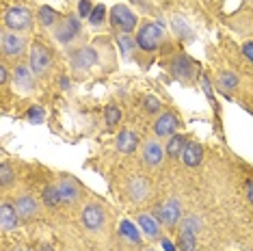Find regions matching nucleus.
Instances as JSON below:
<instances>
[{
    "mask_svg": "<svg viewBox=\"0 0 253 251\" xmlns=\"http://www.w3.org/2000/svg\"><path fill=\"white\" fill-rule=\"evenodd\" d=\"M136 43H139L141 50L145 52H154L160 43H163V28L154 22H145L141 24L139 33H136Z\"/></svg>",
    "mask_w": 253,
    "mask_h": 251,
    "instance_id": "1",
    "label": "nucleus"
},
{
    "mask_svg": "<svg viewBox=\"0 0 253 251\" xmlns=\"http://www.w3.org/2000/svg\"><path fill=\"white\" fill-rule=\"evenodd\" d=\"M31 22H33V13L26 7H20V4L9 7L7 13H4V24H7V28H11L13 33L31 28Z\"/></svg>",
    "mask_w": 253,
    "mask_h": 251,
    "instance_id": "2",
    "label": "nucleus"
},
{
    "mask_svg": "<svg viewBox=\"0 0 253 251\" xmlns=\"http://www.w3.org/2000/svg\"><path fill=\"white\" fill-rule=\"evenodd\" d=\"M156 219L167 227H175L182 221V208L177 199H167L156 208Z\"/></svg>",
    "mask_w": 253,
    "mask_h": 251,
    "instance_id": "3",
    "label": "nucleus"
},
{
    "mask_svg": "<svg viewBox=\"0 0 253 251\" xmlns=\"http://www.w3.org/2000/svg\"><path fill=\"white\" fill-rule=\"evenodd\" d=\"M50 63H52V56H50L48 50H45L42 43H33L31 56H28V65H31L33 74L43 76V74L50 70Z\"/></svg>",
    "mask_w": 253,
    "mask_h": 251,
    "instance_id": "4",
    "label": "nucleus"
},
{
    "mask_svg": "<svg viewBox=\"0 0 253 251\" xmlns=\"http://www.w3.org/2000/svg\"><path fill=\"white\" fill-rule=\"evenodd\" d=\"M111 22H113L115 28L124 31L126 35L134 31V26H136V18L130 13V9L126 7V4H115L113 11H111Z\"/></svg>",
    "mask_w": 253,
    "mask_h": 251,
    "instance_id": "5",
    "label": "nucleus"
},
{
    "mask_svg": "<svg viewBox=\"0 0 253 251\" xmlns=\"http://www.w3.org/2000/svg\"><path fill=\"white\" fill-rule=\"evenodd\" d=\"M80 221H83V225L87 227V230L97 232L102 225H104L106 216H104V210H102V206H97V204H89V206L83 208Z\"/></svg>",
    "mask_w": 253,
    "mask_h": 251,
    "instance_id": "6",
    "label": "nucleus"
},
{
    "mask_svg": "<svg viewBox=\"0 0 253 251\" xmlns=\"http://www.w3.org/2000/svg\"><path fill=\"white\" fill-rule=\"evenodd\" d=\"M78 33H80L78 20L74 18V15H67L65 20L59 22V26H56V31H54V37H56V42L59 43H70V42L76 39Z\"/></svg>",
    "mask_w": 253,
    "mask_h": 251,
    "instance_id": "7",
    "label": "nucleus"
},
{
    "mask_svg": "<svg viewBox=\"0 0 253 251\" xmlns=\"http://www.w3.org/2000/svg\"><path fill=\"white\" fill-rule=\"evenodd\" d=\"M22 52H24V39L20 35H15V33L4 31L2 33V54L7 56V59H15V56H20Z\"/></svg>",
    "mask_w": 253,
    "mask_h": 251,
    "instance_id": "8",
    "label": "nucleus"
},
{
    "mask_svg": "<svg viewBox=\"0 0 253 251\" xmlns=\"http://www.w3.org/2000/svg\"><path fill=\"white\" fill-rule=\"evenodd\" d=\"M95 61H97V52L93 48H80L72 56L74 70H89L91 65H95Z\"/></svg>",
    "mask_w": 253,
    "mask_h": 251,
    "instance_id": "9",
    "label": "nucleus"
},
{
    "mask_svg": "<svg viewBox=\"0 0 253 251\" xmlns=\"http://www.w3.org/2000/svg\"><path fill=\"white\" fill-rule=\"evenodd\" d=\"M171 74L182 81H188L193 78V61L188 59L186 54H177L173 61H171Z\"/></svg>",
    "mask_w": 253,
    "mask_h": 251,
    "instance_id": "10",
    "label": "nucleus"
},
{
    "mask_svg": "<svg viewBox=\"0 0 253 251\" xmlns=\"http://www.w3.org/2000/svg\"><path fill=\"white\" fill-rule=\"evenodd\" d=\"M18 221H20V214L15 212V206H11V204L4 202L2 206H0V225H2L4 232H11L18 227Z\"/></svg>",
    "mask_w": 253,
    "mask_h": 251,
    "instance_id": "11",
    "label": "nucleus"
},
{
    "mask_svg": "<svg viewBox=\"0 0 253 251\" xmlns=\"http://www.w3.org/2000/svg\"><path fill=\"white\" fill-rule=\"evenodd\" d=\"M177 128V117L171 115V113H165V115H160L156 119V124H154V130H156L158 136H173Z\"/></svg>",
    "mask_w": 253,
    "mask_h": 251,
    "instance_id": "12",
    "label": "nucleus"
},
{
    "mask_svg": "<svg viewBox=\"0 0 253 251\" xmlns=\"http://www.w3.org/2000/svg\"><path fill=\"white\" fill-rule=\"evenodd\" d=\"M180 158L186 167H197V165L201 163V158H204V150H201L199 143H186Z\"/></svg>",
    "mask_w": 253,
    "mask_h": 251,
    "instance_id": "13",
    "label": "nucleus"
},
{
    "mask_svg": "<svg viewBox=\"0 0 253 251\" xmlns=\"http://www.w3.org/2000/svg\"><path fill=\"white\" fill-rule=\"evenodd\" d=\"M143 161H145L147 167H158L163 163V147L156 141H149L143 147Z\"/></svg>",
    "mask_w": 253,
    "mask_h": 251,
    "instance_id": "14",
    "label": "nucleus"
},
{
    "mask_svg": "<svg viewBox=\"0 0 253 251\" xmlns=\"http://www.w3.org/2000/svg\"><path fill=\"white\" fill-rule=\"evenodd\" d=\"M15 212L20 214V219H33L37 214V202L31 195H22L15 202Z\"/></svg>",
    "mask_w": 253,
    "mask_h": 251,
    "instance_id": "15",
    "label": "nucleus"
},
{
    "mask_svg": "<svg viewBox=\"0 0 253 251\" xmlns=\"http://www.w3.org/2000/svg\"><path fill=\"white\" fill-rule=\"evenodd\" d=\"M56 188H59L61 202H67V204H74V202H76V199H78V195H80V191H78L76 182L70 180V178L61 180L59 184H56Z\"/></svg>",
    "mask_w": 253,
    "mask_h": 251,
    "instance_id": "16",
    "label": "nucleus"
},
{
    "mask_svg": "<svg viewBox=\"0 0 253 251\" xmlns=\"http://www.w3.org/2000/svg\"><path fill=\"white\" fill-rule=\"evenodd\" d=\"M13 78H15V84H18L22 91H31L33 89V70H31V65L15 67Z\"/></svg>",
    "mask_w": 253,
    "mask_h": 251,
    "instance_id": "17",
    "label": "nucleus"
},
{
    "mask_svg": "<svg viewBox=\"0 0 253 251\" xmlns=\"http://www.w3.org/2000/svg\"><path fill=\"white\" fill-rule=\"evenodd\" d=\"M136 145H139V136H136L132 130H124V132H119L117 136V150L124 152V154H130L136 150Z\"/></svg>",
    "mask_w": 253,
    "mask_h": 251,
    "instance_id": "18",
    "label": "nucleus"
},
{
    "mask_svg": "<svg viewBox=\"0 0 253 251\" xmlns=\"http://www.w3.org/2000/svg\"><path fill=\"white\" fill-rule=\"evenodd\" d=\"M128 193H130L132 202H143V199L149 195V184L143 178H132L130 186H128Z\"/></svg>",
    "mask_w": 253,
    "mask_h": 251,
    "instance_id": "19",
    "label": "nucleus"
},
{
    "mask_svg": "<svg viewBox=\"0 0 253 251\" xmlns=\"http://www.w3.org/2000/svg\"><path fill=\"white\" fill-rule=\"evenodd\" d=\"M139 225H141V230L145 232L147 236H152V238H158L160 236V221L156 219V216L141 214L139 216Z\"/></svg>",
    "mask_w": 253,
    "mask_h": 251,
    "instance_id": "20",
    "label": "nucleus"
},
{
    "mask_svg": "<svg viewBox=\"0 0 253 251\" xmlns=\"http://www.w3.org/2000/svg\"><path fill=\"white\" fill-rule=\"evenodd\" d=\"M184 145H186V136H182V134H173V136H169V143H167V154H169L171 158L182 156Z\"/></svg>",
    "mask_w": 253,
    "mask_h": 251,
    "instance_id": "21",
    "label": "nucleus"
},
{
    "mask_svg": "<svg viewBox=\"0 0 253 251\" xmlns=\"http://www.w3.org/2000/svg\"><path fill=\"white\" fill-rule=\"evenodd\" d=\"M37 20H39V24H43V26H52L54 22L59 20V13H56L54 9H50V7H39Z\"/></svg>",
    "mask_w": 253,
    "mask_h": 251,
    "instance_id": "22",
    "label": "nucleus"
},
{
    "mask_svg": "<svg viewBox=\"0 0 253 251\" xmlns=\"http://www.w3.org/2000/svg\"><path fill=\"white\" fill-rule=\"evenodd\" d=\"M238 87V76L232 72H223L221 76H218V89L221 91H234Z\"/></svg>",
    "mask_w": 253,
    "mask_h": 251,
    "instance_id": "23",
    "label": "nucleus"
},
{
    "mask_svg": "<svg viewBox=\"0 0 253 251\" xmlns=\"http://www.w3.org/2000/svg\"><path fill=\"white\" fill-rule=\"evenodd\" d=\"M177 247H180V251H195V249H197L195 234H193V232H180V238H177Z\"/></svg>",
    "mask_w": 253,
    "mask_h": 251,
    "instance_id": "24",
    "label": "nucleus"
},
{
    "mask_svg": "<svg viewBox=\"0 0 253 251\" xmlns=\"http://www.w3.org/2000/svg\"><path fill=\"white\" fill-rule=\"evenodd\" d=\"M119 232H122V236H126L130 243H134V245L141 243V234H139V230H136L134 225L130 223V221H122V230Z\"/></svg>",
    "mask_w": 253,
    "mask_h": 251,
    "instance_id": "25",
    "label": "nucleus"
},
{
    "mask_svg": "<svg viewBox=\"0 0 253 251\" xmlns=\"http://www.w3.org/2000/svg\"><path fill=\"white\" fill-rule=\"evenodd\" d=\"M199 230H201V219H197V216L188 214L186 219L180 221V232H193V234H197Z\"/></svg>",
    "mask_w": 253,
    "mask_h": 251,
    "instance_id": "26",
    "label": "nucleus"
},
{
    "mask_svg": "<svg viewBox=\"0 0 253 251\" xmlns=\"http://www.w3.org/2000/svg\"><path fill=\"white\" fill-rule=\"evenodd\" d=\"M43 204L45 206H59L61 204V195H59V188L56 186H48L43 188Z\"/></svg>",
    "mask_w": 253,
    "mask_h": 251,
    "instance_id": "27",
    "label": "nucleus"
},
{
    "mask_svg": "<svg viewBox=\"0 0 253 251\" xmlns=\"http://www.w3.org/2000/svg\"><path fill=\"white\" fill-rule=\"evenodd\" d=\"M117 43H119V50H122L124 56H132V50L139 45V43H136V39H132L130 35H122L117 39Z\"/></svg>",
    "mask_w": 253,
    "mask_h": 251,
    "instance_id": "28",
    "label": "nucleus"
},
{
    "mask_svg": "<svg viewBox=\"0 0 253 251\" xmlns=\"http://www.w3.org/2000/svg\"><path fill=\"white\" fill-rule=\"evenodd\" d=\"M119 119H122V111H119L115 104L106 106V126L108 128H115V126L119 124Z\"/></svg>",
    "mask_w": 253,
    "mask_h": 251,
    "instance_id": "29",
    "label": "nucleus"
},
{
    "mask_svg": "<svg viewBox=\"0 0 253 251\" xmlns=\"http://www.w3.org/2000/svg\"><path fill=\"white\" fill-rule=\"evenodd\" d=\"M104 15H106V7H104V4H95L93 13H91V18H89V24L91 26H100L102 22H104Z\"/></svg>",
    "mask_w": 253,
    "mask_h": 251,
    "instance_id": "30",
    "label": "nucleus"
},
{
    "mask_svg": "<svg viewBox=\"0 0 253 251\" xmlns=\"http://www.w3.org/2000/svg\"><path fill=\"white\" fill-rule=\"evenodd\" d=\"M26 119H28V122H33V124H42L43 119H45L43 108H39V106H31V108H28V113H26Z\"/></svg>",
    "mask_w": 253,
    "mask_h": 251,
    "instance_id": "31",
    "label": "nucleus"
},
{
    "mask_svg": "<svg viewBox=\"0 0 253 251\" xmlns=\"http://www.w3.org/2000/svg\"><path fill=\"white\" fill-rule=\"evenodd\" d=\"M13 171H11V167H9V163H2L0 165V180H2V186H9L11 182H13Z\"/></svg>",
    "mask_w": 253,
    "mask_h": 251,
    "instance_id": "32",
    "label": "nucleus"
},
{
    "mask_svg": "<svg viewBox=\"0 0 253 251\" xmlns=\"http://www.w3.org/2000/svg\"><path fill=\"white\" fill-rule=\"evenodd\" d=\"M143 108H145V113H158L160 111V100L154 98V95H147L145 100H143Z\"/></svg>",
    "mask_w": 253,
    "mask_h": 251,
    "instance_id": "33",
    "label": "nucleus"
},
{
    "mask_svg": "<svg viewBox=\"0 0 253 251\" xmlns=\"http://www.w3.org/2000/svg\"><path fill=\"white\" fill-rule=\"evenodd\" d=\"M93 4H91V0H80V2H78V15H80V18H91V13H93Z\"/></svg>",
    "mask_w": 253,
    "mask_h": 251,
    "instance_id": "34",
    "label": "nucleus"
},
{
    "mask_svg": "<svg viewBox=\"0 0 253 251\" xmlns=\"http://www.w3.org/2000/svg\"><path fill=\"white\" fill-rule=\"evenodd\" d=\"M243 54L253 63V42H247V43L243 45Z\"/></svg>",
    "mask_w": 253,
    "mask_h": 251,
    "instance_id": "35",
    "label": "nucleus"
},
{
    "mask_svg": "<svg viewBox=\"0 0 253 251\" xmlns=\"http://www.w3.org/2000/svg\"><path fill=\"white\" fill-rule=\"evenodd\" d=\"M201 87H204V91H206V95H208V98L212 100V84H210V81H208V78H201Z\"/></svg>",
    "mask_w": 253,
    "mask_h": 251,
    "instance_id": "36",
    "label": "nucleus"
},
{
    "mask_svg": "<svg viewBox=\"0 0 253 251\" xmlns=\"http://www.w3.org/2000/svg\"><path fill=\"white\" fill-rule=\"evenodd\" d=\"M0 81H2V84H7V81H9V72H7V65H0Z\"/></svg>",
    "mask_w": 253,
    "mask_h": 251,
    "instance_id": "37",
    "label": "nucleus"
},
{
    "mask_svg": "<svg viewBox=\"0 0 253 251\" xmlns=\"http://www.w3.org/2000/svg\"><path fill=\"white\" fill-rule=\"evenodd\" d=\"M163 249L165 251H177V247L171 241H167V238H163Z\"/></svg>",
    "mask_w": 253,
    "mask_h": 251,
    "instance_id": "38",
    "label": "nucleus"
},
{
    "mask_svg": "<svg viewBox=\"0 0 253 251\" xmlns=\"http://www.w3.org/2000/svg\"><path fill=\"white\" fill-rule=\"evenodd\" d=\"M247 199L253 204V180L247 182Z\"/></svg>",
    "mask_w": 253,
    "mask_h": 251,
    "instance_id": "39",
    "label": "nucleus"
},
{
    "mask_svg": "<svg viewBox=\"0 0 253 251\" xmlns=\"http://www.w3.org/2000/svg\"><path fill=\"white\" fill-rule=\"evenodd\" d=\"M61 87H63V89H70V78L63 76V78H61Z\"/></svg>",
    "mask_w": 253,
    "mask_h": 251,
    "instance_id": "40",
    "label": "nucleus"
},
{
    "mask_svg": "<svg viewBox=\"0 0 253 251\" xmlns=\"http://www.w3.org/2000/svg\"><path fill=\"white\" fill-rule=\"evenodd\" d=\"M39 251H54V249H52V245H42V249Z\"/></svg>",
    "mask_w": 253,
    "mask_h": 251,
    "instance_id": "41",
    "label": "nucleus"
},
{
    "mask_svg": "<svg viewBox=\"0 0 253 251\" xmlns=\"http://www.w3.org/2000/svg\"><path fill=\"white\" fill-rule=\"evenodd\" d=\"M145 251H154V249H145Z\"/></svg>",
    "mask_w": 253,
    "mask_h": 251,
    "instance_id": "42",
    "label": "nucleus"
}]
</instances>
